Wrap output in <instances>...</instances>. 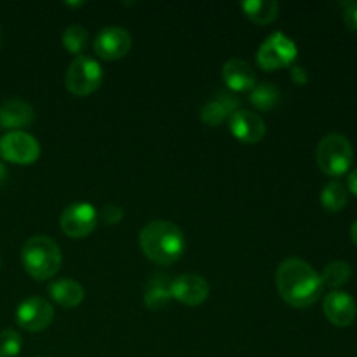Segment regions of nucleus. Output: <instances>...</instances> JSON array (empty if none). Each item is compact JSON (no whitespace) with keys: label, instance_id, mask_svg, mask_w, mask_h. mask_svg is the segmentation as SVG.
Instances as JSON below:
<instances>
[{"label":"nucleus","instance_id":"1","mask_svg":"<svg viewBox=\"0 0 357 357\" xmlns=\"http://www.w3.org/2000/svg\"><path fill=\"white\" fill-rule=\"evenodd\" d=\"M275 288L288 305L307 309L319 300L324 286L312 265L302 258H286L275 271Z\"/></svg>","mask_w":357,"mask_h":357},{"label":"nucleus","instance_id":"2","mask_svg":"<svg viewBox=\"0 0 357 357\" xmlns=\"http://www.w3.org/2000/svg\"><path fill=\"white\" fill-rule=\"evenodd\" d=\"M143 255L157 265H171L183 257L187 243L178 225L167 220H153L139 232Z\"/></svg>","mask_w":357,"mask_h":357},{"label":"nucleus","instance_id":"3","mask_svg":"<svg viewBox=\"0 0 357 357\" xmlns=\"http://www.w3.org/2000/svg\"><path fill=\"white\" fill-rule=\"evenodd\" d=\"M21 261H23L24 271L35 281H45V279L54 278L61 268V250L51 237H30L21 251Z\"/></svg>","mask_w":357,"mask_h":357},{"label":"nucleus","instance_id":"4","mask_svg":"<svg viewBox=\"0 0 357 357\" xmlns=\"http://www.w3.org/2000/svg\"><path fill=\"white\" fill-rule=\"evenodd\" d=\"M316 160L319 169L328 176H342L354 162V149L344 135L331 132L324 136L316 149Z\"/></svg>","mask_w":357,"mask_h":357},{"label":"nucleus","instance_id":"5","mask_svg":"<svg viewBox=\"0 0 357 357\" xmlns=\"http://www.w3.org/2000/svg\"><path fill=\"white\" fill-rule=\"evenodd\" d=\"M103 70L100 63L87 56H77L65 73V86L75 96H89L100 89Z\"/></svg>","mask_w":357,"mask_h":357},{"label":"nucleus","instance_id":"6","mask_svg":"<svg viewBox=\"0 0 357 357\" xmlns=\"http://www.w3.org/2000/svg\"><path fill=\"white\" fill-rule=\"evenodd\" d=\"M296 56H298V47L293 38H289L282 31H275L260 45L257 52V63L260 68L274 72V70L291 66Z\"/></svg>","mask_w":357,"mask_h":357},{"label":"nucleus","instance_id":"7","mask_svg":"<svg viewBox=\"0 0 357 357\" xmlns=\"http://www.w3.org/2000/svg\"><path fill=\"white\" fill-rule=\"evenodd\" d=\"M0 155L13 164L28 166L40 157V145L24 131H10L0 139Z\"/></svg>","mask_w":357,"mask_h":357},{"label":"nucleus","instance_id":"8","mask_svg":"<svg viewBox=\"0 0 357 357\" xmlns=\"http://www.w3.org/2000/svg\"><path fill=\"white\" fill-rule=\"evenodd\" d=\"M98 223V213L89 202H75L63 211L59 225L63 234L72 239H84L89 236Z\"/></svg>","mask_w":357,"mask_h":357},{"label":"nucleus","instance_id":"9","mask_svg":"<svg viewBox=\"0 0 357 357\" xmlns=\"http://www.w3.org/2000/svg\"><path fill=\"white\" fill-rule=\"evenodd\" d=\"M131 35L122 26H107L94 37L93 47L96 56L107 61H117L131 51Z\"/></svg>","mask_w":357,"mask_h":357},{"label":"nucleus","instance_id":"10","mask_svg":"<svg viewBox=\"0 0 357 357\" xmlns=\"http://www.w3.org/2000/svg\"><path fill=\"white\" fill-rule=\"evenodd\" d=\"M54 319V309L42 296H30L16 309V323L26 331H42Z\"/></svg>","mask_w":357,"mask_h":357},{"label":"nucleus","instance_id":"11","mask_svg":"<svg viewBox=\"0 0 357 357\" xmlns=\"http://www.w3.org/2000/svg\"><path fill=\"white\" fill-rule=\"evenodd\" d=\"M171 295L183 305L197 307L208 300L209 284L197 274H181L171 282Z\"/></svg>","mask_w":357,"mask_h":357},{"label":"nucleus","instance_id":"12","mask_svg":"<svg viewBox=\"0 0 357 357\" xmlns=\"http://www.w3.org/2000/svg\"><path fill=\"white\" fill-rule=\"evenodd\" d=\"M323 310L326 319L338 328L351 326L357 316L356 300L349 293L340 291V289H333L324 296Z\"/></svg>","mask_w":357,"mask_h":357},{"label":"nucleus","instance_id":"13","mask_svg":"<svg viewBox=\"0 0 357 357\" xmlns=\"http://www.w3.org/2000/svg\"><path fill=\"white\" fill-rule=\"evenodd\" d=\"M229 129L241 143H258L265 136V122L255 112L237 110L230 115Z\"/></svg>","mask_w":357,"mask_h":357},{"label":"nucleus","instance_id":"14","mask_svg":"<svg viewBox=\"0 0 357 357\" xmlns=\"http://www.w3.org/2000/svg\"><path fill=\"white\" fill-rule=\"evenodd\" d=\"M223 82L234 93H248L257 86V73L244 59H229L222 68Z\"/></svg>","mask_w":357,"mask_h":357},{"label":"nucleus","instance_id":"15","mask_svg":"<svg viewBox=\"0 0 357 357\" xmlns=\"http://www.w3.org/2000/svg\"><path fill=\"white\" fill-rule=\"evenodd\" d=\"M241 101L230 93H220L215 100L208 101L201 110V121L209 128L223 124L229 121L234 112L239 110Z\"/></svg>","mask_w":357,"mask_h":357},{"label":"nucleus","instance_id":"16","mask_svg":"<svg viewBox=\"0 0 357 357\" xmlns=\"http://www.w3.org/2000/svg\"><path fill=\"white\" fill-rule=\"evenodd\" d=\"M35 110L23 100H7L0 105V126L10 131H21L33 122Z\"/></svg>","mask_w":357,"mask_h":357},{"label":"nucleus","instance_id":"17","mask_svg":"<svg viewBox=\"0 0 357 357\" xmlns=\"http://www.w3.org/2000/svg\"><path fill=\"white\" fill-rule=\"evenodd\" d=\"M51 298L63 309H75L84 300V286L73 279H58L47 288Z\"/></svg>","mask_w":357,"mask_h":357},{"label":"nucleus","instance_id":"18","mask_svg":"<svg viewBox=\"0 0 357 357\" xmlns=\"http://www.w3.org/2000/svg\"><path fill=\"white\" fill-rule=\"evenodd\" d=\"M171 282H173V279L164 274H155L149 279L145 296H143L146 309L160 310L169 305L171 298H173V295H171Z\"/></svg>","mask_w":357,"mask_h":357},{"label":"nucleus","instance_id":"19","mask_svg":"<svg viewBox=\"0 0 357 357\" xmlns=\"http://www.w3.org/2000/svg\"><path fill=\"white\" fill-rule=\"evenodd\" d=\"M241 7L246 17L257 24H271L279 14V3L274 0H248Z\"/></svg>","mask_w":357,"mask_h":357},{"label":"nucleus","instance_id":"20","mask_svg":"<svg viewBox=\"0 0 357 357\" xmlns=\"http://www.w3.org/2000/svg\"><path fill=\"white\" fill-rule=\"evenodd\" d=\"M349 190L340 181H330L321 192V204L326 211L338 213L347 206Z\"/></svg>","mask_w":357,"mask_h":357},{"label":"nucleus","instance_id":"21","mask_svg":"<svg viewBox=\"0 0 357 357\" xmlns=\"http://www.w3.org/2000/svg\"><path fill=\"white\" fill-rule=\"evenodd\" d=\"M250 101L258 110L268 112L278 107L279 101H281V93H279V89L272 82H261L257 84L255 89L251 91Z\"/></svg>","mask_w":357,"mask_h":357},{"label":"nucleus","instance_id":"22","mask_svg":"<svg viewBox=\"0 0 357 357\" xmlns=\"http://www.w3.org/2000/svg\"><path fill=\"white\" fill-rule=\"evenodd\" d=\"M351 275H352V271H351V265H349L347 261L335 260L324 267L323 274H321V281H323V286L337 289V288H342L344 284H347Z\"/></svg>","mask_w":357,"mask_h":357},{"label":"nucleus","instance_id":"23","mask_svg":"<svg viewBox=\"0 0 357 357\" xmlns=\"http://www.w3.org/2000/svg\"><path fill=\"white\" fill-rule=\"evenodd\" d=\"M61 42H63V47H65L66 51L79 56L80 52L87 47L89 33H87L86 28L80 26V24H72V26H68L65 31H63Z\"/></svg>","mask_w":357,"mask_h":357},{"label":"nucleus","instance_id":"24","mask_svg":"<svg viewBox=\"0 0 357 357\" xmlns=\"http://www.w3.org/2000/svg\"><path fill=\"white\" fill-rule=\"evenodd\" d=\"M21 335L14 330L0 331V357H16L21 352Z\"/></svg>","mask_w":357,"mask_h":357},{"label":"nucleus","instance_id":"25","mask_svg":"<svg viewBox=\"0 0 357 357\" xmlns=\"http://www.w3.org/2000/svg\"><path fill=\"white\" fill-rule=\"evenodd\" d=\"M122 218H124V211H122L121 206L107 204L101 209V220H103L107 225H117Z\"/></svg>","mask_w":357,"mask_h":357},{"label":"nucleus","instance_id":"26","mask_svg":"<svg viewBox=\"0 0 357 357\" xmlns=\"http://www.w3.org/2000/svg\"><path fill=\"white\" fill-rule=\"evenodd\" d=\"M344 23L351 31H357V2L345 3Z\"/></svg>","mask_w":357,"mask_h":357},{"label":"nucleus","instance_id":"27","mask_svg":"<svg viewBox=\"0 0 357 357\" xmlns=\"http://www.w3.org/2000/svg\"><path fill=\"white\" fill-rule=\"evenodd\" d=\"M291 79L296 86H305L309 82V75H307V70L303 66H293L291 68Z\"/></svg>","mask_w":357,"mask_h":357},{"label":"nucleus","instance_id":"28","mask_svg":"<svg viewBox=\"0 0 357 357\" xmlns=\"http://www.w3.org/2000/svg\"><path fill=\"white\" fill-rule=\"evenodd\" d=\"M347 190L351 192L352 195L357 197V167L349 174V180H347Z\"/></svg>","mask_w":357,"mask_h":357},{"label":"nucleus","instance_id":"29","mask_svg":"<svg viewBox=\"0 0 357 357\" xmlns=\"http://www.w3.org/2000/svg\"><path fill=\"white\" fill-rule=\"evenodd\" d=\"M351 239H352V243H354V246L357 248V220L352 223V227H351Z\"/></svg>","mask_w":357,"mask_h":357},{"label":"nucleus","instance_id":"30","mask_svg":"<svg viewBox=\"0 0 357 357\" xmlns=\"http://www.w3.org/2000/svg\"><path fill=\"white\" fill-rule=\"evenodd\" d=\"M6 180H7V169H6V166L0 162V185L6 183Z\"/></svg>","mask_w":357,"mask_h":357}]
</instances>
